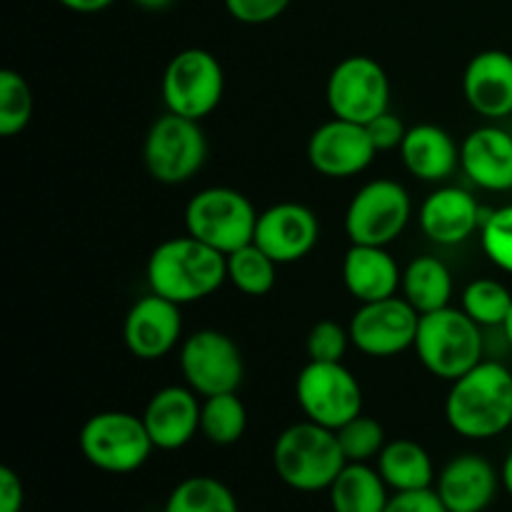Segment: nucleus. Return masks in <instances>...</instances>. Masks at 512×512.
<instances>
[{
	"label": "nucleus",
	"instance_id": "obj_1",
	"mask_svg": "<svg viewBox=\"0 0 512 512\" xmlns=\"http://www.w3.org/2000/svg\"><path fill=\"white\" fill-rule=\"evenodd\" d=\"M445 418L468 440H490L512 425V373L498 360H480L450 383Z\"/></svg>",
	"mask_w": 512,
	"mask_h": 512
},
{
	"label": "nucleus",
	"instance_id": "obj_2",
	"mask_svg": "<svg viewBox=\"0 0 512 512\" xmlns=\"http://www.w3.org/2000/svg\"><path fill=\"white\" fill-rule=\"evenodd\" d=\"M228 280L225 255L193 235H180L160 243L148 258V283L155 295L178 305L208 298Z\"/></svg>",
	"mask_w": 512,
	"mask_h": 512
},
{
	"label": "nucleus",
	"instance_id": "obj_3",
	"mask_svg": "<svg viewBox=\"0 0 512 512\" xmlns=\"http://www.w3.org/2000/svg\"><path fill=\"white\" fill-rule=\"evenodd\" d=\"M348 465L335 430L303 420L278 435L273 445V468L288 488L300 493L328 490Z\"/></svg>",
	"mask_w": 512,
	"mask_h": 512
},
{
	"label": "nucleus",
	"instance_id": "obj_4",
	"mask_svg": "<svg viewBox=\"0 0 512 512\" xmlns=\"http://www.w3.org/2000/svg\"><path fill=\"white\" fill-rule=\"evenodd\" d=\"M480 325L463 308H440L420 315L415 335V355L430 375L440 380H458L483 360Z\"/></svg>",
	"mask_w": 512,
	"mask_h": 512
},
{
	"label": "nucleus",
	"instance_id": "obj_5",
	"mask_svg": "<svg viewBox=\"0 0 512 512\" xmlns=\"http://www.w3.org/2000/svg\"><path fill=\"white\" fill-rule=\"evenodd\" d=\"M78 443L93 468L113 475L135 473L155 450L143 418L123 410H105L85 420Z\"/></svg>",
	"mask_w": 512,
	"mask_h": 512
},
{
	"label": "nucleus",
	"instance_id": "obj_6",
	"mask_svg": "<svg viewBox=\"0 0 512 512\" xmlns=\"http://www.w3.org/2000/svg\"><path fill=\"white\" fill-rule=\"evenodd\" d=\"M255 225H258V213L240 190L220 188V185L205 188L185 205L188 235L223 255L253 243Z\"/></svg>",
	"mask_w": 512,
	"mask_h": 512
},
{
	"label": "nucleus",
	"instance_id": "obj_7",
	"mask_svg": "<svg viewBox=\"0 0 512 512\" xmlns=\"http://www.w3.org/2000/svg\"><path fill=\"white\" fill-rule=\"evenodd\" d=\"M160 93L168 113L190 120L208 118L225 93L223 65L210 50H180L165 68Z\"/></svg>",
	"mask_w": 512,
	"mask_h": 512
},
{
	"label": "nucleus",
	"instance_id": "obj_8",
	"mask_svg": "<svg viewBox=\"0 0 512 512\" xmlns=\"http://www.w3.org/2000/svg\"><path fill=\"white\" fill-rule=\"evenodd\" d=\"M205 158H208V140L200 128V120L165 113L150 125L145 135V168L158 183L180 185L195 178L205 165Z\"/></svg>",
	"mask_w": 512,
	"mask_h": 512
},
{
	"label": "nucleus",
	"instance_id": "obj_9",
	"mask_svg": "<svg viewBox=\"0 0 512 512\" xmlns=\"http://www.w3.org/2000/svg\"><path fill=\"white\" fill-rule=\"evenodd\" d=\"M413 203L398 180H370L353 195L345 213V233L355 245L388 248L408 228Z\"/></svg>",
	"mask_w": 512,
	"mask_h": 512
},
{
	"label": "nucleus",
	"instance_id": "obj_10",
	"mask_svg": "<svg viewBox=\"0 0 512 512\" xmlns=\"http://www.w3.org/2000/svg\"><path fill=\"white\" fill-rule=\"evenodd\" d=\"M295 398L305 420L338 430L363 413V388L343 363L310 360L298 375Z\"/></svg>",
	"mask_w": 512,
	"mask_h": 512
},
{
	"label": "nucleus",
	"instance_id": "obj_11",
	"mask_svg": "<svg viewBox=\"0 0 512 512\" xmlns=\"http://www.w3.org/2000/svg\"><path fill=\"white\" fill-rule=\"evenodd\" d=\"M325 98L335 118L368 125L390 110L388 73L370 55H348L330 73Z\"/></svg>",
	"mask_w": 512,
	"mask_h": 512
},
{
	"label": "nucleus",
	"instance_id": "obj_12",
	"mask_svg": "<svg viewBox=\"0 0 512 512\" xmlns=\"http://www.w3.org/2000/svg\"><path fill=\"white\" fill-rule=\"evenodd\" d=\"M180 370L188 388H193L200 398H210L220 393H238L245 363L230 335L203 328L188 335L180 345Z\"/></svg>",
	"mask_w": 512,
	"mask_h": 512
},
{
	"label": "nucleus",
	"instance_id": "obj_13",
	"mask_svg": "<svg viewBox=\"0 0 512 512\" xmlns=\"http://www.w3.org/2000/svg\"><path fill=\"white\" fill-rule=\"evenodd\" d=\"M420 313L400 295L360 303L350 320V340L368 358H393L413 348L418 335Z\"/></svg>",
	"mask_w": 512,
	"mask_h": 512
},
{
	"label": "nucleus",
	"instance_id": "obj_14",
	"mask_svg": "<svg viewBox=\"0 0 512 512\" xmlns=\"http://www.w3.org/2000/svg\"><path fill=\"white\" fill-rule=\"evenodd\" d=\"M378 155L368 128L353 120L333 118L313 130L308 140V160L325 178H353L368 170Z\"/></svg>",
	"mask_w": 512,
	"mask_h": 512
},
{
	"label": "nucleus",
	"instance_id": "obj_15",
	"mask_svg": "<svg viewBox=\"0 0 512 512\" xmlns=\"http://www.w3.org/2000/svg\"><path fill=\"white\" fill-rule=\"evenodd\" d=\"M320 223L303 203H278L263 210L255 225V245L278 265L298 263L318 245Z\"/></svg>",
	"mask_w": 512,
	"mask_h": 512
},
{
	"label": "nucleus",
	"instance_id": "obj_16",
	"mask_svg": "<svg viewBox=\"0 0 512 512\" xmlns=\"http://www.w3.org/2000/svg\"><path fill=\"white\" fill-rule=\"evenodd\" d=\"M180 305L163 295H145L125 315L123 338L138 360H160L180 343Z\"/></svg>",
	"mask_w": 512,
	"mask_h": 512
},
{
	"label": "nucleus",
	"instance_id": "obj_17",
	"mask_svg": "<svg viewBox=\"0 0 512 512\" xmlns=\"http://www.w3.org/2000/svg\"><path fill=\"white\" fill-rule=\"evenodd\" d=\"M200 395L185 385L160 388L140 415L158 450H180L200 433Z\"/></svg>",
	"mask_w": 512,
	"mask_h": 512
},
{
	"label": "nucleus",
	"instance_id": "obj_18",
	"mask_svg": "<svg viewBox=\"0 0 512 512\" xmlns=\"http://www.w3.org/2000/svg\"><path fill=\"white\" fill-rule=\"evenodd\" d=\"M498 483L500 478L488 458L463 453L445 465L435 490L450 512H485L495 500Z\"/></svg>",
	"mask_w": 512,
	"mask_h": 512
},
{
	"label": "nucleus",
	"instance_id": "obj_19",
	"mask_svg": "<svg viewBox=\"0 0 512 512\" xmlns=\"http://www.w3.org/2000/svg\"><path fill=\"white\" fill-rule=\"evenodd\" d=\"M463 93L470 108L488 120L512 115V55L505 50H483L468 63Z\"/></svg>",
	"mask_w": 512,
	"mask_h": 512
},
{
	"label": "nucleus",
	"instance_id": "obj_20",
	"mask_svg": "<svg viewBox=\"0 0 512 512\" xmlns=\"http://www.w3.org/2000/svg\"><path fill=\"white\" fill-rule=\"evenodd\" d=\"M460 168L478 188L512 190V133L498 125L475 128L460 145Z\"/></svg>",
	"mask_w": 512,
	"mask_h": 512
},
{
	"label": "nucleus",
	"instance_id": "obj_21",
	"mask_svg": "<svg viewBox=\"0 0 512 512\" xmlns=\"http://www.w3.org/2000/svg\"><path fill=\"white\" fill-rule=\"evenodd\" d=\"M483 205L463 188H438L420 208V228L433 243L460 245L483 225Z\"/></svg>",
	"mask_w": 512,
	"mask_h": 512
},
{
	"label": "nucleus",
	"instance_id": "obj_22",
	"mask_svg": "<svg viewBox=\"0 0 512 512\" xmlns=\"http://www.w3.org/2000/svg\"><path fill=\"white\" fill-rule=\"evenodd\" d=\"M343 283L358 303H375L398 295L403 273L388 248L353 243L343 258Z\"/></svg>",
	"mask_w": 512,
	"mask_h": 512
},
{
	"label": "nucleus",
	"instance_id": "obj_23",
	"mask_svg": "<svg viewBox=\"0 0 512 512\" xmlns=\"http://www.w3.org/2000/svg\"><path fill=\"white\" fill-rule=\"evenodd\" d=\"M400 158L413 178L440 183L448 180L460 165V150L448 130L433 123H420L405 133Z\"/></svg>",
	"mask_w": 512,
	"mask_h": 512
},
{
	"label": "nucleus",
	"instance_id": "obj_24",
	"mask_svg": "<svg viewBox=\"0 0 512 512\" xmlns=\"http://www.w3.org/2000/svg\"><path fill=\"white\" fill-rule=\"evenodd\" d=\"M378 473L383 475L385 485L395 493H408V490L433 488L435 468L428 450L415 440H393L385 443L378 458Z\"/></svg>",
	"mask_w": 512,
	"mask_h": 512
},
{
	"label": "nucleus",
	"instance_id": "obj_25",
	"mask_svg": "<svg viewBox=\"0 0 512 512\" xmlns=\"http://www.w3.org/2000/svg\"><path fill=\"white\" fill-rule=\"evenodd\" d=\"M388 485L378 468L368 463H348L328 488L333 512H385Z\"/></svg>",
	"mask_w": 512,
	"mask_h": 512
},
{
	"label": "nucleus",
	"instance_id": "obj_26",
	"mask_svg": "<svg viewBox=\"0 0 512 512\" xmlns=\"http://www.w3.org/2000/svg\"><path fill=\"white\" fill-rule=\"evenodd\" d=\"M400 290H403V298L420 315L435 313V310L450 305V298H453V275H450L448 265L440 258L420 255L403 270Z\"/></svg>",
	"mask_w": 512,
	"mask_h": 512
},
{
	"label": "nucleus",
	"instance_id": "obj_27",
	"mask_svg": "<svg viewBox=\"0 0 512 512\" xmlns=\"http://www.w3.org/2000/svg\"><path fill=\"white\" fill-rule=\"evenodd\" d=\"M248 428V410L238 398V393H220L203 398L200 408V433L208 443L235 445L245 435Z\"/></svg>",
	"mask_w": 512,
	"mask_h": 512
},
{
	"label": "nucleus",
	"instance_id": "obj_28",
	"mask_svg": "<svg viewBox=\"0 0 512 512\" xmlns=\"http://www.w3.org/2000/svg\"><path fill=\"white\" fill-rule=\"evenodd\" d=\"M163 512H240L233 490L208 475H193L175 485Z\"/></svg>",
	"mask_w": 512,
	"mask_h": 512
},
{
	"label": "nucleus",
	"instance_id": "obj_29",
	"mask_svg": "<svg viewBox=\"0 0 512 512\" xmlns=\"http://www.w3.org/2000/svg\"><path fill=\"white\" fill-rule=\"evenodd\" d=\"M225 263H228V280L243 295L263 298L275 288L278 263L260 245L250 243L233 250L230 255H225Z\"/></svg>",
	"mask_w": 512,
	"mask_h": 512
},
{
	"label": "nucleus",
	"instance_id": "obj_30",
	"mask_svg": "<svg viewBox=\"0 0 512 512\" xmlns=\"http://www.w3.org/2000/svg\"><path fill=\"white\" fill-rule=\"evenodd\" d=\"M460 308L480 325V328H503L512 310V293L508 285L493 278H478L465 285Z\"/></svg>",
	"mask_w": 512,
	"mask_h": 512
},
{
	"label": "nucleus",
	"instance_id": "obj_31",
	"mask_svg": "<svg viewBox=\"0 0 512 512\" xmlns=\"http://www.w3.org/2000/svg\"><path fill=\"white\" fill-rule=\"evenodd\" d=\"M33 118V93L28 80L15 70L0 73V135L13 138L23 133Z\"/></svg>",
	"mask_w": 512,
	"mask_h": 512
},
{
	"label": "nucleus",
	"instance_id": "obj_32",
	"mask_svg": "<svg viewBox=\"0 0 512 512\" xmlns=\"http://www.w3.org/2000/svg\"><path fill=\"white\" fill-rule=\"evenodd\" d=\"M340 450H343L348 463H368L378 458L380 450L385 448V428L370 415H355L353 420L335 430Z\"/></svg>",
	"mask_w": 512,
	"mask_h": 512
},
{
	"label": "nucleus",
	"instance_id": "obj_33",
	"mask_svg": "<svg viewBox=\"0 0 512 512\" xmlns=\"http://www.w3.org/2000/svg\"><path fill=\"white\" fill-rule=\"evenodd\" d=\"M480 243L490 263L505 273H512V205L483 210Z\"/></svg>",
	"mask_w": 512,
	"mask_h": 512
},
{
	"label": "nucleus",
	"instance_id": "obj_34",
	"mask_svg": "<svg viewBox=\"0 0 512 512\" xmlns=\"http://www.w3.org/2000/svg\"><path fill=\"white\" fill-rule=\"evenodd\" d=\"M350 330L343 328L335 320H320L310 328L308 333V358L318 360V363H343L345 353H348Z\"/></svg>",
	"mask_w": 512,
	"mask_h": 512
},
{
	"label": "nucleus",
	"instance_id": "obj_35",
	"mask_svg": "<svg viewBox=\"0 0 512 512\" xmlns=\"http://www.w3.org/2000/svg\"><path fill=\"white\" fill-rule=\"evenodd\" d=\"M293 0H225V8L238 23L265 25L280 18Z\"/></svg>",
	"mask_w": 512,
	"mask_h": 512
},
{
	"label": "nucleus",
	"instance_id": "obj_36",
	"mask_svg": "<svg viewBox=\"0 0 512 512\" xmlns=\"http://www.w3.org/2000/svg\"><path fill=\"white\" fill-rule=\"evenodd\" d=\"M368 135L370 140H373L375 150H395L403 145L405 140V133H408V128H405V123L400 120V115L390 113V110H385L383 115H378V118L370 120L368 125Z\"/></svg>",
	"mask_w": 512,
	"mask_h": 512
},
{
	"label": "nucleus",
	"instance_id": "obj_37",
	"mask_svg": "<svg viewBox=\"0 0 512 512\" xmlns=\"http://www.w3.org/2000/svg\"><path fill=\"white\" fill-rule=\"evenodd\" d=\"M385 512H450L440 500L438 490H408V493L390 495Z\"/></svg>",
	"mask_w": 512,
	"mask_h": 512
},
{
	"label": "nucleus",
	"instance_id": "obj_38",
	"mask_svg": "<svg viewBox=\"0 0 512 512\" xmlns=\"http://www.w3.org/2000/svg\"><path fill=\"white\" fill-rule=\"evenodd\" d=\"M25 490L23 480L13 468H0V512H23Z\"/></svg>",
	"mask_w": 512,
	"mask_h": 512
},
{
	"label": "nucleus",
	"instance_id": "obj_39",
	"mask_svg": "<svg viewBox=\"0 0 512 512\" xmlns=\"http://www.w3.org/2000/svg\"><path fill=\"white\" fill-rule=\"evenodd\" d=\"M58 3L63 5V8L73 10V13L90 15V13H100V10L110 8L115 0H58Z\"/></svg>",
	"mask_w": 512,
	"mask_h": 512
},
{
	"label": "nucleus",
	"instance_id": "obj_40",
	"mask_svg": "<svg viewBox=\"0 0 512 512\" xmlns=\"http://www.w3.org/2000/svg\"><path fill=\"white\" fill-rule=\"evenodd\" d=\"M500 483H503V488L508 490V495L512 498V453L505 458L503 470H500Z\"/></svg>",
	"mask_w": 512,
	"mask_h": 512
},
{
	"label": "nucleus",
	"instance_id": "obj_41",
	"mask_svg": "<svg viewBox=\"0 0 512 512\" xmlns=\"http://www.w3.org/2000/svg\"><path fill=\"white\" fill-rule=\"evenodd\" d=\"M133 3L143 10H165V8H170L175 0H133Z\"/></svg>",
	"mask_w": 512,
	"mask_h": 512
},
{
	"label": "nucleus",
	"instance_id": "obj_42",
	"mask_svg": "<svg viewBox=\"0 0 512 512\" xmlns=\"http://www.w3.org/2000/svg\"><path fill=\"white\" fill-rule=\"evenodd\" d=\"M503 333H505V340H508V345H510V350H512V310H510L508 320H505V323H503Z\"/></svg>",
	"mask_w": 512,
	"mask_h": 512
}]
</instances>
